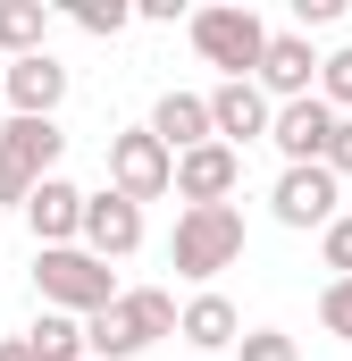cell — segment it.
I'll return each instance as SVG.
<instances>
[{
  "label": "cell",
  "instance_id": "cb8c5ba5",
  "mask_svg": "<svg viewBox=\"0 0 352 361\" xmlns=\"http://www.w3.org/2000/svg\"><path fill=\"white\" fill-rule=\"evenodd\" d=\"M319 169H327L336 185L352 177V118H336V135H327V152H319Z\"/></svg>",
  "mask_w": 352,
  "mask_h": 361
},
{
  "label": "cell",
  "instance_id": "7c38bea8",
  "mask_svg": "<svg viewBox=\"0 0 352 361\" xmlns=\"http://www.w3.org/2000/svg\"><path fill=\"white\" fill-rule=\"evenodd\" d=\"M268 210H277V227H327L336 219V177L327 169H285Z\"/></svg>",
  "mask_w": 352,
  "mask_h": 361
},
{
  "label": "cell",
  "instance_id": "7402d4cb",
  "mask_svg": "<svg viewBox=\"0 0 352 361\" xmlns=\"http://www.w3.org/2000/svg\"><path fill=\"white\" fill-rule=\"evenodd\" d=\"M126 17H134L126 0H76V25L84 34H126Z\"/></svg>",
  "mask_w": 352,
  "mask_h": 361
},
{
  "label": "cell",
  "instance_id": "277c9868",
  "mask_svg": "<svg viewBox=\"0 0 352 361\" xmlns=\"http://www.w3.org/2000/svg\"><path fill=\"white\" fill-rule=\"evenodd\" d=\"M59 152H68L59 118H0V202H17V210H25V193H34V185L59 177Z\"/></svg>",
  "mask_w": 352,
  "mask_h": 361
},
{
  "label": "cell",
  "instance_id": "2e32d148",
  "mask_svg": "<svg viewBox=\"0 0 352 361\" xmlns=\"http://www.w3.org/2000/svg\"><path fill=\"white\" fill-rule=\"evenodd\" d=\"M176 336H184V345H201V353H227V345L244 336V311H235L227 294H193V302L176 311Z\"/></svg>",
  "mask_w": 352,
  "mask_h": 361
},
{
  "label": "cell",
  "instance_id": "8fae6325",
  "mask_svg": "<svg viewBox=\"0 0 352 361\" xmlns=\"http://www.w3.org/2000/svg\"><path fill=\"white\" fill-rule=\"evenodd\" d=\"M327 135H336V109H327L319 92H310V101H277V109H268V143L285 152V169H319Z\"/></svg>",
  "mask_w": 352,
  "mask_h": 361
},
{
  "label": "cell",
  "instance_id": "3957f363",
  "mask_svg": "<svg viewBox=\"0 0 352 361\" xmlns=\"http://www.w3.org/2000/svg\"><path fill=\"white\" fill-rule=\"evenodd\" d=\"M34 294H42V311L92 319L101 302H118V277H109V261H92L84 244H51V252H34Z\"/></svg>",
  "mask_w": 352,
  "mask_h": 361
},
{
  "label": "cell",
  "instance_id": "6da1fadb",
  "mask_svg": "<svg viewBox=\"0 0 352 361\" xmlns=\"http://www.w3.org/2000/svg\"><path fill=\"white\" fill-rule=\"evenodd\" d=\"M160 336H176V294L168 286H118V302H101L84 319V361H143Z\"/></svg>",
  "mask_w": 352,
  "mask_h": 361
},
{
  "label": "cell",
  "instance_id": "8992f818",
  "mask_svg": "<svg viewBox=\"0 0 352 361\" xmlns=\"http://www.w3.org/2000/svg\"><path fill=\"white\" fill-rule=\"evenodd\" d=\"M168 169H176V160L151 143V126H126V135H109V193H126L134 210L168 193Z\"/></svg>",
  "mask_w": 352,
  "mask_h": 361
},
{
  "label": "cell",
  "instance_id": "d4e9b609",
  "mask_svg": "<svg viewBox=\"0 0 352 361\" xmlns=\"http://www.w3.org/2000/svg\"><path fill=\"white\" fill-rule=\"evenodd\" d=\"M344 17V0H294V34H310V25H336Z\"/></svg>",
  "mask_w": 352,
  "mask_h": 361
},
{
  "label": "cell",
  "instance_id": "d6986e66",
  "mask_svg": "<svg viewBox=\"0 0 352 361\" xmlns=\"http://www.w3.org/2000/svg\"><path fill=\"white\" fill-rule=\"evenodd\" d=\"M319 101H327L336 118H352V42H344V51H327V59H319Z\"/></svg>",
  "mask_w": 352,
  "mask_h": 361
},
{
  "label": "cell",
  "instance_id": "52a82bcc",
  "mask_svg": "<svg viewBox=\"0 0 352 361\" xmlns=\"http://www.w3.org/2000/svg\"><path fill=\"white\" fill-rule=\"evenodd\" d=\"M244 185V152H227V143H201V152H176L168 169V193L184 210H210V202H227Z\"/></svg>",
  "mask_w": 352,
  "mask_h": 361
},
{
  "label": "cell",
  "instance_id": "484cf974",
  "mask_svg": "<svg viewBox=\"0 0 352 361\" xmlns=\"http://www.w3.org/2000/svg\"><path fill=\"white\" fill-rule=\"evenodd\" d=\"M0 361H34V353H25V336H0Z\"/></svg>",
  "mask_w": 352,
  "mask_h": 361
},
{
  "label": "cell",
  "instance_id": "7a4b0ae2",
  "mask_svg": "<svg viewBox=\"0 0 352 361\" xmlns=\"http://www.w3.org/2000/svg\"><path fill=\"white\" fill-rule=\"evenodd\" d=\"M244 261V210L235 202H210V210H176V235H168V269L210 286L218 269Z\"/></svg>",
  "mask_w": 352,
  "mask_h": 361
},
{
  "label": "cell",
  "instance_id": "30bf717a",
  "mask_svg": "<svg viewBox=\"0 0 352 361\" xmlns=\"http://www.w3.org/2000/svg\"><path fill=\"white\" fill-rule=\"evenodd\" d=\"M252 85L268 92V109H277V101H310V92H319V51H310V34H268Z\"/></svg>",
  "mask_w": 352,
  "mask_h": 361
},
{
  "label": "cell",
  "instance_id": "ffe728a7",
  "mask_svg": "<svg viewBox=\"0 0 352 361\" xmlns=\"http://www.w3.org/2000/svg\"><path fill=\"white\" fill-rule=\"evenodd\" d=\"M235 361H302V345H294L285 328H244V336H235Z\"/></svg>",
  "mask_w": 352,
  "mask_h": 361
},
{
  "label": "cell",
  "instance_id": "ac0fdd59",
  "mask_svg": "<svg viewBox=\"0 0 352 361\" xmlns=\"http://www.w3.org/2000/svg\"><path fill=\"white\" fill-rule=\"evenodd\" d=\"M25 353H34V361H84V319L42 311V319L25 328Z\"/></svg>",
  "mask_w": 352,
  "mask_h": 361
},
{
  "label": "cell",
  "instance_id": "9c48e42d",
  "mask_svg": "<svg viewBox=\"0 0 352 361\" xmlns=\"http://www.w3.org/2000/svg\"><path fill=\"white\" fill-rule=\"evenodd\" d=\"M0 101H8V118H59L68 68H59L51 51H34V59H0Z\"/></svg>",
  "mask_w": 352,
  "mask_h": 361
},
{
  "label": "cell",
  "instance_id": "603a6c76",
  "mask_svg": "<svg viewBox=\"0 0 352 361\" xmlns=\"http://www.w3.org/2000/svg\"><path fill=\"white\" fill-rule=\"evenodd\" d=\"M319 252H327V269H336V277H352V219H344V210L319 227Z\"/></svg>",
  "mask_w": 352,
  "mask_h": 361
},
{
  "label": "cell",
  "instance_id": "5b68a950",
  "mask_svg": "<svg viewBox=\"0 0 352 361\" xmlns=\"http://www.w3.org/2000/svg\"><path fill=\"white\" fill-rule=\"evenodd\" d=\"M193 51L210 68H227V85H252V68H260V51H268L260 8H193Z\"/></svg>",
  "mask_w": 352,
  "mask_h": 361
},
{
  "label": "cell",
  "instance_id": "9a60e30c",
  "mask_svg": "<svg viewBox=\"0 0 352 361\" xmlns=\"http://www.w3.org/2000/svg\"><path fill=\"white\" fill-rule=\"evenodd\" d=\"M151 143H160L168 160L218 143V135H210V101H201V92H160V109H151Z\"/></svg>",
  "mask_w": 352,
  "mask_h": 361
},
{
  "label": "cell",
  "instance_id": "e0dca14e",
  "mask_svg": "<svg viewBox=\"0 0 352 361\" xmlns=\"http://www.w3.org/2000/svg\"><path fill=\"white\" fill-rule=\"evenodd\" d=\"M42 34H51V8L42 0H0V51L8 59H34Z\"/></svg>",
  "mask_w": 352,
  "mask_h": 361
},
{
  "label": "cell",
  "instance_id": "4316f807",
  "mask_svg": "<svg viewBox=\"0 0 352 361\" xmlns=\"http://www.w3.org/2000/svg\"><path fill=\"white\" fill-rule=\"evenodd\" d=\"M0 109H8V101H0Z\"/></svg>",
  "mask_w": 352,
  "mask_h": 361
},
{
  "label": "cell",
  "instance_id": "44dd1931",
  "mask_svg": "<svg viewBox=\"0 0 352 361\" xmlns=\"http://www.w3.org/2000/svg\"><path fill=\"white\" fill-rule=\"evenodd\" d=\"M319 328L352 345V277H327V294H319Z\"/></svg>",
  "mask_w": 352,
  "mask_h": 361
},
{
  "label": "cell",
  "instance_id": "5bb4252c",
  "mask_svg": "<svg viewBox=\"0 0 352 361\" xmlns=\"http://www.w3.org/2000/svg\"><path fill=\"white\" fill-rule=\"evenodd\" d=\"M76 219H84V193L68 177H42L25 193V227H34V244L51 252V244H76Z\"/></svg>",
  "mask_w": 352,
  "mask_h": 361
},
{
  "label": "cell",
  "instance_id": "ba28073f",
  "mask_svg": "<svg viewBox=\"0 0 352 361\" xmlns=\"http://www.w3.org/2000/svg\"><path fill=\"white\" fill-rule=\"evenodd\" d=\"M76 244H84L92 261H126L134 244H143V210L126 202V193H84V219H76Z\"/></svg>",
  "mask_w": 352,
  "mask_h": 361
},
{
  "label": "cell",
  "instance_id": "4fadbf2b",
  "mask_svg": "<svg viewBox=\"0 0 352 361\" xmlns=\"http://www.w3.org/2000/svg\"><path fill=\"white\" fill-rule=\"evenodd\" d=\"M201 101H210V135L227 152H244V143L268 135V92L260 85H218V92H201Z\"/></svg>",
  "mask_w": 352,
  "mask_h": 361
}]
</instances>
